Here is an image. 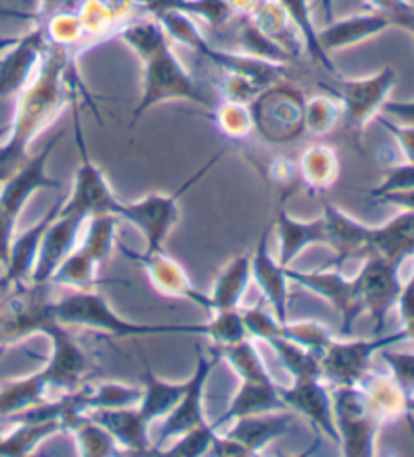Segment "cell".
Masks as SVG:
<instances>
[{
  "instance_id": "6da1fadb",
  "label": "cell",
  "mask_w": 414,
  "mask_h": 457,
  "mask_svg": "<svg viewBox=\"0 0 414 457\" xmlns=\"http://www.w3.org/2000/svg\"><path fill=\"white\" fill-rule=\"evenodd\" d=\"M113 35L124 41L144 63V91L134 110L132 124L150 108L170 100L193 102L211 113L219 108L220 97L184 70L174 55L170 37L152 14L126 21Z\"/></svg>"
},
{
  "instance_id": "7a4b0ae2",
  "label": "cell",
  "mask_w": 414,
  "mask_h": 457,
  "mask_svg": "<svg viewBox=\"0 0 414 457\" xmlns=\"http://www.w3.org/2000/svg\"><path fill=\"white\" fill-rule=\"evenodd\" d=\"M69 47L49 41L33 79L19 94L9 140L0 146V182L12 177L27 162L29 144L65 108L69 102Z\"/></svg>"
},
{
  "instance_id": "3957f363",
  "label": "cell",
  "mask_w": 414,
  "mask_h": 457,
  "mask_svg": "<svg viewBox=\"0 0 414 457\" xmlns=\"http://www.w3.org/2000/svg\"><path fill=\"white\" fill-rule=\"evenodd\" d=\"M51 312L63 326H86L104 330L118 338L154 337V334H196L209 337V324H136L118 316L102 294L91 289H75L65 298L51 302Z\"/></svg>"
},
{
  "instance_id": "277c9868",
  "label": "cell",
  "mask_w": 414,
  "mask_h": 457,
  "mask_svg": "<svg viewBox=\"0 0 414 457\" xmlns=\"http://www.w3.org/2000/svg\"><path fill=\"white\" fill-rule=\"evenodd\" d=\"M152 17L158 19L160 25L164 27L166 35L170 37V41L186 45V47L198 53L203 59L209 61L211 65L219 67L220 71H225L227 78H243L251 81L255 87L265 89L267 86H271V83L281 81L283 75H286L287 65L271 63V61L244 55V53L239 55V53L228 49H217L214 45L206 41V37L198 30L193 17H188V14H184L180 11H158L152 14Z\"/></svg>"
},
{
  "instance_id": "5b68a950",
  "label": "cell",
  "mask_w": 414,
  "mask_h": 457,
  "mask_svg": "<svg viewBox=\"0 0 414 457\" xmlns=\"http://www.w3.org/2000/svg\"><path fill=\"white\" fill-rule=\"evenodd\" d=\"M332 405L344 455H374V441L386 421L362 385L332 386Z\"/></svg>"
},
{
  "instance_id": "8992f818",
  "label": "cell",
  "mask_w": 414,
  "mask_h": 457,
  "mask_svg": "<svg viewBox=\"0 0 414 457\" xmlns=\"http://www.w3.org/2000/svg\"><path fill=\"white\" fill-rule=\"evenodd\" d=\"M305 97L287 83H271L249 102L253 132L269 144H289L305 134Z\"/></svg>"
},
{
  "instance_id": "52a82bcc",
  "label": "cell",
  "mask_w": 414,
  "mask_h": 457,
  "mask_svg": "<svg viewBox=\"0 0 414 457\" xmlns=\"http://www.w3.org/2000/svg\"><path fill=\"white\" fill-rule=\"evenodd\" d=\"M227 152H219L217 156L209 160V164L203 166L195 177L184 182V185L176 190L172 195H150L142 201H118L116 211H113V217H121L134 223L145 237V253H158L162 251V243L168 237V233L172 231V227L178 220V203L184 195L188 193L190 188L196 187L203 177H206L214 166H217L219 160L225 158Z\"/></svg>"
},
{
  "instance_id": "ba28073f",
  "label": "cell",
  "mask_w": 414,
  "mask_h": 457,
  "mask_svg": "<svg viewBox=\"0 0 414 457\" xmlns=\"http://www.w3.org/2000/svg\"><path fill=\"white\" fill-rule=\"evenodd\" d=\"M406 340L404 330L394 334H380L370 340L340 338L332 340L324 353L319 354L321 378L329 386L360 385L372 372V356L382 348L394 346Z\"/></svg>"
},
{
  "instance_id": "9c48e42d",
  "label": "cell",
  "mask_w": 414,
  "mask_h": 457,
  "mask_svg": "<svg viewBox=\"0 0 414 457\" xmlns=\"http://www.w3.org/2000/svg\"><path fill=\"white\" fill-rule=\"evenodd\" d=\"M87 220L89 225L81 245L75 247L71 255L59 265L51 284L75 289H91L97 284L95 271L112 253L118 220L113 215H95Z\"/></svg>"
},
{
  "instance_id": "30bf717a",
  "label": "cell",
  "mask_w": 414,
  "mask_h": 457,
  "mask_svg": "<svg viewBox=\"0 0 414 457\" xmlns=\"http://www.w3.org/2000/svg\"><path fill=\"white\" fill-rule=\"evenodd\" d=\"M394 83L396 71L393 67H385L366 79H344L342 75H337L332 83H319V87L340 104L344 126L360 132L368 124V120L380 113L382 104L386 102Z\"/></svg>"
},
{
  "instance_id": "8fae6325",
  "label": "cell",
  "mask_w": 414,
  "mask_h": 457,
  "mask_svg": "<svg viewBox=\"0 0 414 457\" xmlns=\"http://www.w3.org/2000/svg\"><path fill=\"white\" fill-rule=\"evenodd\" d=\"M73 128L75 142H78L81 156V166L78 170V177H75V187L71 195L61 204V212H79V215H86L87 219L95 215H113L120 199L112 190L102 169L87 154L86 136H83V126L78 112L73 116Z\"/></svg>"
},
{
  "instance_id": "7c38bea8",
  "label": "cell",
  "mask_w": 414,
  "mask_h": 457,
  "mask_svg": "<svg viewBox=\"0 0 414 457\" xmlns=\"http://www.w3.org/2000/svg\"><path fill=\"white\" fill-rule=\"evenodd\" d=\"M196 354H198V364H196L195 375L186 380V391H184L178 405H176L170 413L162 419V428H160L158 441L154 444V453H160V449H162L168 441L178 439L186 431L201 428V425L206 423L204 407H203L204 386L209 383L211 372L220 362L222 354L219 346L212 348V356H206L203 353V348L196 346Z\"/></svg>"
},
{
  "instance_id": "4fadbf2b",
  "label": "cell",
  "mask_w": 414,
  "mask_h": 457,
  "mask_svg": "<svg viewBox=\"0 0 414 457\" xmlns=\"http://www.w3.org/2000/svg\"><path fill=\"white\" fill-rule=\"evenodd\" d=\"M398 273H401V265L372 253L364 259L362 270L356 276L364 312H368L374 320V337L385 334L388 312L401 298L402 281Z\"/></svg>"
},
{
  "instance_id": "5bb4252c",
  "label": "cell",
  "mask_w": 414,
  "mask_h": 457,
  "mask_svg": "<svg viewBox=\"0 0 414 457\" xmlns=\"http://www.w3.org/2000/svg\"><path fill=\"white\" fill-rule=\"evenodd\" d=\"M286 276L289 281H295V284L303 286L305 289H310V292L318 294L319 298L332 303L340 312L342 318L340 338L352 337V328H354L356 320L364 314V303L362 298H360L356 278L350 279L344 276V270L329 268V265L311 273L286 268Z\"/></svg>"
},
{
  "instance_id": "9a60e30c",
  "label": "cell",
  "mask_w": 414,
  "mask_h": 457,
  "mask_svg": "<svg viewBox=\"0 0 414 457\" xmlns=\"http://www.w3.org/2000/svg\"><path fill=\"white\" fill-rule=\"evenodd\" d=\"M39 332L49 337L53 342V353L43 369L45 377L49 380V386L65 388L67 393L78 391L81 378L94 370L89 356L83 353L78 340L69 334L67 326L57 322L55 316L45 320L39 326Z\"/></svg>"
},
{
  "instance_id": "2e32d148",
  "label": "cell",
  "mask_w": 414,
  "mask_h": 457,
  "mask_svg": "<svg viewBox=\"0 0 414 457\" xmlns=\"http://www.w3.org/2000/svg\"><path fill=\"white\" fill-rule=\"evenodd\" d=\"M63 132H57L47 146H45V150H41L37 156L29 158L12 177L0 182V217H3L11 227L17 225L22 207H25L29 196L33 195L35 190L61 188L55 179L47 177L45 169H47L49 156L53 154L57 144L63 140Z\"/></svg>"
},
{
  "instance_id": "e0dca14e",
  "label": "cell",
  "mask_w": 414,
  "mask_h": 457,
  "mask_svg": "<svg viewBox=\"0 0 414 457\" xmlns=\"http://www.w3.org/2000/svg\"><path fill=\"white\" fill-rule=\"evenodd\" d=\"M279 395L286 401L287 409L308 419L313 429L318 431V436L332 441L334 445H340V436H337L334 419L332 386L324 378L294 380V385L289 388L279 386Z\"/></svg>"
},
{
  "instance_id": "ac0fdd59",
  "label": "cell",
  "mask_w": 414,
  "mask_h": 457,
  "mask_svg": "<svg viewBox=\"0 0 414 457\" xmlns=\"http://www.w3.org/2000/svg\"><path fill=\"white\" fill-rule=\"evenodd\" d=\"M87 223L86 215L79 212H61L51 220L47 231L43 235L39 257H37L35 270L30 273V284L49 286L53 276L61 263L71 255L78 243L81 227Z\"/></svg>"
},
{
  "instance_id": "d6986e66",
  "label": "cell",
  "mask_w": 414,
  "mask_h": 457,
  "mask_svg": "<svg viewBox=\"0 0 414 457\" xmlns=\"http://www.w3.org/2000/svg\"><path fill=\"white\" fill-rule=\"evenodd\" d=\"M47 45L49 39L45 29L37 25L30 33L22 35L11 49H6V55L0 59V100L19 96L29 86Z\"/></svg>"
},
{
  "instance_id": "ffe728a7",
  "label": "cell",
  "mask_w": 414,
  "mask_h": 457,
  "mask_svg": "<svg viewBox=\"0 0 414 457\" xmlns=\"http://www.w3.org/2000/svg\"><path fill=\"white\" fill-rule=\"evenodd\" d=\"M271 225L265 228L257 243L255 253H251V278H255L259 292L263 294L267 306L281 324L289 322V292L286 268L275 262L269 251Z\"/></svg>"
},
{
  "instance_id": "44dd1931",
  "label": "cell",
  "mask_w": 414,
  "mask_h": 457,
  "mask_svg": "<svg viewBox=\"0 0 414 457\" xmlns=\"http://www.w3.org/2000/svg\"><path fill=\"white\" fill-rule=\"evenodd\" d=\"M63 201L65 199H59L49 209L47 215L39 220V223H37L35 227H30L29 231H25L21 237H17L11 243L9 262H6V265H4V276L0 278V289H11V287H17L22 284H29L30 273H33V270H35L37 257H39L43 235H45V231H47V227L51 225V220L59 215Z\"/></svg>"
},
{
  "instance_id": "7402d4cb",
  "label": "cell",
  "mask_w": 414,
  "mask_h": 457,
  "mask_svg": "<svg viewBox=\"0 0 414 457\" xmlns=\"http://www.w3.org/2000/svg\"><path fill=\"white\" fill-rule=\"evenodd\" d=\"M324 219L327 223V245L335 251L334 262H329V268L344 270V263L350 259H366L370 255V227L362 225L360 220L348 217L334 204H324Z\"/></svg>"
},
{
  "instance_id": "603a6c76",
  "label": "cell",
  "mask_w": 414,
  "mask_h": 457,
  "mask_svg": "<svg viewBox=\"0 0 414 457\" xmlns=\"http://www.w3.org/2000/svg\"><path fill=\"white\" fill-rule=\"evenodd\" d=\"M295 415L286 411H273V413H259L235 419V425L225 436L247 449L249 455H255L271 444V441L289 436L295 429Z\"/></svg>"
},
{
  "instance_id": "cb8c5ba5",
  "label": "cell",
  "mask_w": 414,
  "mask_h": 457,
  "mask_svg": "<svg viewBox=\"0 0 414 457\" xmlns=\"http://www.w3.org/2000/svg\"><path fill=\"white\" fill-rule=\"evenodd\" d=\"M120 251L126 257L134 259V262L144 265L145 271L150 273V279L154 281L156 289H160L162 294L174 295V298H184V300L196 303V306L206 308V298H209V295H204L203 292H198V289L190 286L184 270L178 263L172 262L170 257H166L162 251H158V253L140 255L132 249H126L124 245H120Z\"/></svg>"
},
{
  "instance_id": "d4e9b609",
  "label": "cell",
  "mask_w": 414,
  "mask_h": 457,
  "mask_svg": "<svg viewBox=\"0 0 414 457\" xmlns=\"http://www.w3.org/2000/svg\"><path fill=\"white\" fill-rule=\"evenodd\" d=\"M390 27H394L390 17L372 11L366 14H356V17L327 22V27L324 30H318V41L324 53L332 55L334 51L346 49L352 47V45L372 39V37L380 35L382 30H386Z\"/></svg>"
},
{
  "instance_id": "484cf974",
  "label": "cell",
  "mask_w": 414,
  "mask_h": 457,
  "mask_svg": "<svg viewBox=\"0 0 414 457\" xmlns=\"http://www.w3.org/2000/svg\"><path fill=\"white\" fill-rule=\"evenodd\" d=\"M87 415L112 433L121 449L129 453H154V445L148 437L150 425L144 421L136 407L124 409H95L87 411Z\"/></svg>"
},
{
  "instance_id": "4316f807",
  "label": "cell",
  "mask_w": 414,
  "mask_h": 457,
  "mask_svg": "<svg viewBox=\"0 0 414 457\" xmlns=\"http://www.w3.org/2000/svg\"><path fill=\"white\" fill-rule=\"evenodd\" d=\"M287 405L279 395V385L275 380H243L241 388L231 401V405L217 421H212V429H220L222 425L235 421V419L273 413V411H286Z\"/></svg>"
},
{
  "instance_id": "83f0119b",
  "label": "cell",
  "mask_w": 414,
  "mask_h": 457,
  "mask_svg": "<svg viewBox=\"0 0 414 457\" xmlns=\"http://www.w3.org/2000/svg\"><path fill=\"white\" fill-rule=\"evenodd\" d=\"M275 228L279 235V259L281 268H291L294 259L310 245H327V223L324 215L313 220H297L286 211H279Z\"/></svg>"
},
{
  "instance_id": "f1b7e54d",
  "label": "cell",
  "mask_w": 414,
  "mask_h": 457,
  "mask_svg": "<svg viewBox=\"0 0 414 457\" xmlns=\"http://www.w3.org/2000/svg\"><path fill=\"white\" fill-rule=\"evenodd\" d=\"M370 255H382L398 265L414 257V211H402L382 227H370Z\"/></svg>"
},
{
  "instance_id": "f546056e",
  "label": "cell",
  "mask_w": 414,
  "mask_h": 457,
  "mask_svg": "<svg viewBox=\"0 0 414 457\" xmlns=\"http://www.w3.org/2000/svg\"><path fill=\"white\" fill-rule=\"evenodd\" d=\"M251 281V253L235 257L225 270L219 273L214 281L212 294L206 298V312L217 314V312H233L239 310L247 286Z\"/></svg>"
},
{
  "instance_id": "4dcf8cb0",
  "label": "cell",
  "mask_w": 414,
  "mask_h": 457,
  "mask_svg": "<svg viewBox=\"0 0 414 457\" xmlns=\"http://www.w3.org/2000/svg\"><path fill=\"white\" fill-rule=\"evenodd\" d=\"M142 364H144V375H142L144 388H142V399L136 405V409L137 413L142 415L144 421L152 425L154 421L164 419L176 405H178L184 391H186V383H166V380L158 378L154 375V370L150 369V364L145 362V358H142Z\"/></svg>"
},
{
  "instance_id": "1f68e13d",
  "label": "cell",
  "mask_w": 414,
  "mask_h": 457,
  "mask_svg": "<svg viewBox=\"0 0 414 457\" xmlns=\"http://www.w3.org/2000/svg\"><path fill=\"white\" fill-rule=\"evenodd\" d=\"M49 388V380L43 370L3 385L0 386V419L4 421V419L47 401Z\"/></svg>"
},
{
  "instance_id": "d6a6232c",
  "label": "cell",
  "mask_w": 414,
  "mask_h": 457,
  "mask_svg": "<svg viewBox=\"0 0 414 457\" xmlns=\"http://www.w3.org/2000/svg\"><path fill=\"white\" fill-rule=\"evenodd\" d=\"M75 433L79 455H118L121 452L116 437L104 425L94 421L87 413H75L65 423V433Z\"/></svg>"
},
{
  "instance_id": "836d02e7",
  "label": "cell",
  "mask_w": 414,
  "mask_h": 457,
  "mask_svg": "<svg viewBox=\"0 0 414 457\" xmlns=\"http://www.w3.org/2000/svg\"><path fill=\"white\" fill-rule=\"evenodd\" d=\"M275 3L281 6L283 12L289 17V21L294 22V27L297 29L299 37H302L303 47L310 53V57L316 61L318 65L324 67L332 78H337L340 73H337V70L334 67L332 59H329L327 53H324V49L319 47L318 30L313 27L311 12H310V0H275Z\"/></svg>"
},
{
  "instance_id": "e575fe53",
  "label": "cell",
  "mask_w": 414,
  "mask_h": 457,
  "mask_svg": "<svg viewBox=\"0 0 414 457\" xmlns=\"http://www.w3.org/2000/svg\"><path fill=\"white\" fill-rule=\"evenodd\" d=\"M271 346L275 356L279 358L281 367L286 369L291 378H321V367H319V354L311 353V350L299 346L297 342L287 340L283 337H275L267 340Z\"/></svg>"
},
{
  "instance_id": "d590c367",
  "label": "cell",
  "mask_w": 414,
  "mask_h": 457,
  "mask_svg": "<svg viewBox=\"0 0 414 457\" xmlns=\"http://www.w3.org/2000/svg\"><path fill=\"white\" fill-rule=\"evenodd\" d=\"M59 431L65 433L61 421L14 423V428L0 437V455H29L43 439L55 436Z\"/></svg>"
},
{
  "instance_id": "8d00e7d4",
  "label": "cell",
  "mask_w": 414,
  "mask_h": 457,
  "mask_svg": "<svg viewBox=\"0 0 414 457\" xmlns=\"http://www.w3.org/2000/svg\"><path fill=\"white\" fill-rule=\"evenodd\" d=\"M81 405L87 411L95 409H124L136 407L142 399V388L120 385V383H102L95 386L79 388Z\"/></svg>"
},
{
  "instance_id": "74e56055",
  "label": "cell",
  "mask_w": 414,
  "mask_h": 457,
  "mask_svg": "<svg viewBox=\"0 0 414 457\" xmlns=\"http://www.w3.org/2000/svg\"><path fill=\"white\" fill-rule=\"evenodd\" d=\"M219 350L222 358L231 362V367L241 377V380H273L265 369L263 358H261L253 338H243L235 342V345L219 346Z\"/></svg>"
},
{
  "instance_id": "f35d334b",
  "label": "cell",
  "mask_w": 414,
  "mask_h": 457,
  "mask_svg": "<svg viewBox=\"0 0 414 457\" xmlns=\"http://www.w3.org/2000/svg\"><path fill=\"white\" fill-rule=\"evenodd\" d=\"M302 180L313 190H324L332 185L337 174V156L329 146H313L302 156Z\"/></svg>"
},
{
  "instance_id": "ab89813d",
  "label": "cell",
  "mask_w": 414,
  "mask_h": 457,
  "mask_svg": "<svg viewBox=\"0 0 414 457\" xmlns=\"http://www.w3.org/2000/svg\"><path fill=\"white\" fill-rule=\"evenodd\" d=\"M212 118L219 124L220 132L233 140L247 138L253 132V120L247 104L222 100L219 108L212 112Z\"/></svg>"
},
{
  "instance_id": "60d3db41",
  "label": "cell",
  "mask_w": 414,
  "mask_h": 457,
  "mask_svg": "<svg viewBox=\"0 0 414 457\" xmlns=\"http://www.w3.org/2000/svg\"><path fill=\"white\" fill-rule=\"evenodd\" d=\"M279 337L297 342L299 346L311 350V353L321 354L327 348L329 342L335 337L332 330L326 328L324 324L319 322H297V324H281V334Z\"/></svg>"
},
{
  "instance_id": "b9f144b4",
  "label": "cell",
  "mask_w": 414,
  "mask_h": 457,
  "mask_svg": "<svg viewBox=\"0 0 414 457\" xmlns=\"http://www.w3.org/2000/svg\"><path fill=\"white\" fill-rule=\"evenodd\" d=\"M342 116V108L332 96L313 97L305 102V134L321 136L327 134Z\"/></svg>"
},
{
  "instance_id": "7bdbcfd3",
  "label": "cell",
  "mask_w": 414,
  "mask_h": 457,
  "mask_svg": "<svg viewBox=\"0 0 414 457\" xmlns=\"http://www.w3.org/2000/svg\"><path fill=\"white\" fill-rule=\"evenodd\" d=\"M209 338L217 342L219 346L235 345V342L243 338H249L241 310L217 312V314H212V320L209 322Z\"/></svg>"
},
{
  "instance_id": "ee69618b",
  "label": "cell",
  "mask_w": 414,
  "mask_h": 457,
  "mask_svg": "<svg viewBox=\"0 0 414 457\" xmlns=\"http://www.w3.org/2000/svg\"><path fill=\"white\" fill-rule=\"evenodd\" d=\"M214 437H217V429H212L211 423H204L201 428H195L184 433L176 444H172L170 447H164L160 455H206Z\"/></svg>"
},
{
  "instance_id": "f6af8a7d",
  "label": "cell",
  "mask_w": 414,
  "mask_h": 457,
  "mask_svg": "<svg viewBox=\"0 0 414 457\" xmlns=\"http://www.w3.org/2000/svg\"><path fill=\"white\" fill-rule=\"evenodd\" d=\"M380 354L385 361L388 362V367L393 369V378L396 380V385L401 386V391L406 397V405H409V411L414 409V354H396L390 350V346L382 348Z\"/></svg>"
},
{
  "instance_id": "bcb514c9",
  "label": "cell",
  "mask_w": 414,
  "mask_h": 457,
  "mask_svg": "<svg viewBox=\"0 0 414 457\" xmlns=\"http://www.w3.org/2000/svg\"><path fill=\"white\" fill-rule=\"evenodd\" d=\"M241 316L249 338L253 340L267 342L269 338H275L281 334V322L275 318V314H271V312L265 310L263 306L241 310Z\"/></svg>"
},
{
  "instance_id": "7dc6e473",
  "label": "cell",
  "mask_w": 414,
  "mask_h": 457,
  "mask_svg": "<svg viewBox=\"0 0 414 457\" xmlns=\"http://www.w3.org/2000/svg\"><path fill=\"white\" fill-rule=\"evenodd\" d=\"M406 188H414V162H409V160H406L404 164L393 166V169L386 172L382 185L372 188L368 196H370V201H376L382 195L394 193V190H406Z\"/></svg>"
},
{
  "instance_id": "c3c4849f",
  "label": "cell",
  "mask_w": 414,
  "mask_h": 457,
  "mask_svg": "<svg viewBox=\"0 0 414 457\" xmlns=\"http://www.w3.org/2000/svg\"><path fill=\"white\" fill-rule=\"evenodd\" d=\"M87 6V0H41V9L37 12L35 22L37 25H45L53 17L59 14H83Z\"/></svg>"
},
{
  "instance_id": "681fc988",
  "label": "cell",
  "mask_w": 414,
  "mask_h": 457,
  "mask_svg": "<svg viewBox=\"0 0 414 457\" xmlns=\"http://www.w3.org/2000/svg\"><path fill=\"white\" fill-rule=\"evenodd\" d=\"M380 113L386 118H393L396 124L414 126V102H385Z\"/></svg>"
},
{
  "instance_id": "f907efd6",
  "label": "cell",
  "mask_w": 414,
  "mask_h": 457,
  "mask_svg": "<svg viewBox=\"0 0 414 457\" xmlns=\"http://www.w3.org/2000/svg\"><path fill=\"white\" fill-rule=\"evenodd\" d=\"M374 203H386V204H394V207H401L404 211H414V188L386 193L378 196Z\"/></svg>"
},
{
  "instance_id": "816d5d0a",
  "label": "cell",
  "mask_w": 414,
  "mask_h": 457,
  "mask_svg": "<svg viewBox=\"0 0 414 457\" xmlns=\"http://www.w3.org/2000/svg\"><path fill=\"white\" fill-rule=\"evenodd\" d=\"M394 27L406 29V30H409V33H412V37H414V3H410L409 9H406L404 12L398 14Z\"/></svg>"
},
{
  "instance_id": "f5cc1de1",
  "label": "cell",
  "mask_w": 414,
  "mask_h": 457,
  "mask_svg": "<svg viewBox=\"0 0 414 457\" xmlns=\"http://www.w3.org/2000/svg\"><path fill=\"white\" fill-rule=\"evenodd\" d=\"M321 11H324V17L326 22H332L334 21V0H318Z\"/></svg>"
},
{
  "instance_id": "db71d44e",
  "label": "cell",
  "mask_w": 414,
  "mask_h": 457,
  "mask_svg": "<svg viewBox=\"0 0 414 457\" xmlns=\"http://www.w3.org/2000/svg\"><path fill=\"white\" fill-rule=\"evenodd\" d=\"M0 17H22V14L9 11V9H0Z\"/></svg>"
},
{
  "instance_id": "11a10c76",
  "label": "cell",
  "mask_w": 414,
  "mask_h": 457,
  "mask_svg": "<svg viewBox=\"0 0 414 457\" xmlns=\"http://www.w3.org/2000/svg\"><path fill=\"white\" fill-rule=\"evenodd\" d=\"M410 3H414V0H410Z\"/></svg>"
}]
</instances>
